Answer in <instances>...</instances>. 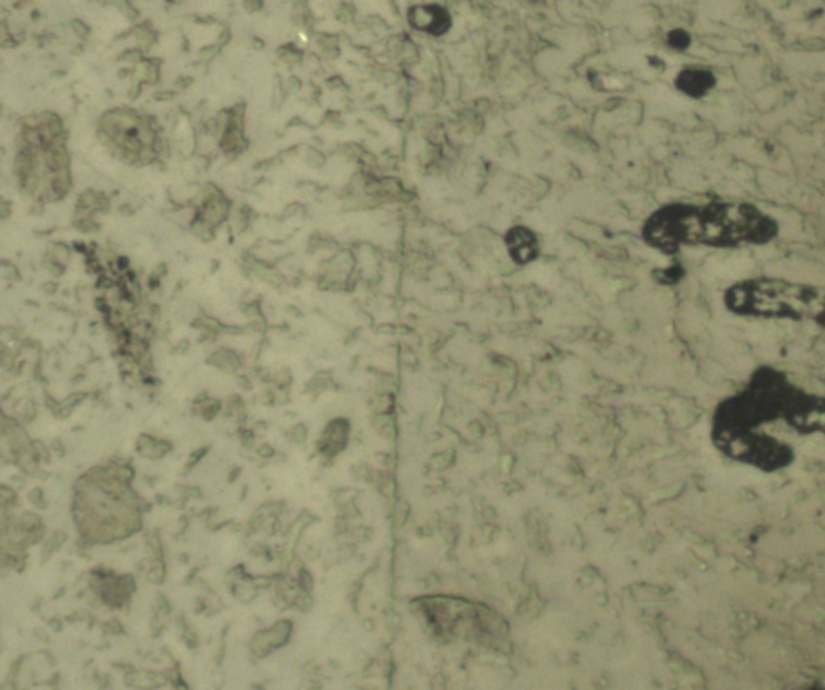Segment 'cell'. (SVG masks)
Returning <instances> with one entry per match:
<instances>
[{
  "mask_svg": "<svg viewBox=\"0 0 825 690\" xmlns=\"http://www.w3.org/2000/svg\"><path fill=\"white\" fill-rule=\"evenodd\" d=\"M655 239L674 249L679 244L740 247L766 244L777 234L774 218L742 202H711L703 207L669 208L656 221Z\"/></svg>",
  "mask_w": 825,
  "mask_h": 690,
  "instance_id": "1",
  "label": "cell"
},
{
  "mask_svg": "<svg viewBox=\"0 0 825 690\" xmlns=\"http://www.w3.org/2000/svg\"><path fill=\"white\" fill-rule=\"evenodd\" d=\"M730 313L759 320L809 321L825 329V287L782 278H748L724 292Z\"/></svg>",
  "mask_w": 825,
  "mask_h": 690,
  "instance_id": "2",
  "label": "cell"
},
{
  "mask_svg": "<svg viewBox=\"0 0 825 690\" xmlns=\"http://www.w3.org/2000/svg\"><path fill=\"white\" fill-rule=\"evenodd\" d=\"M785 423L801 434H821L825 437V397L800 391L785 416Z\"/></svg>",
  "mask_w": 825,
  "mask_h": 690,
  "instance_id": "3",
  "label": "cell"
},
{
  "mask_svg": "<svg viewBox=\"0 0 825 690\" xmlns=\"http://www.w3.org/2000/svg\"><path fill=\"white\" fill-rule=\"evenodd\" d=\"M714 83H716V79L709 71L692 70L682 75L684 89L692 96H703L706 91L713 88Z\"/></svg>",
  "mask_w": 825,
  "mask_h": 690,
  "instance_id": "4",
  "label": "cell"
}]
</instances>
